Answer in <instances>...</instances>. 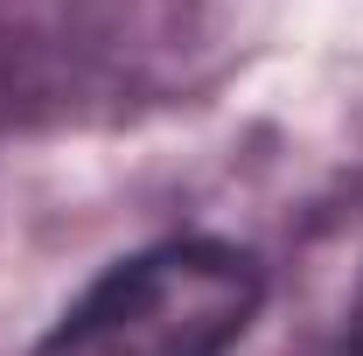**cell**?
Returning a JSON list of instances; mask_svg holds the SVG:
<instances>
[{
  "label": "cell",
  "instance_id": "obj_1",
  "mask_svg": "<svg viewBox=\"0 0 363 356\" xmlns=\"http://www.w3.org/2000/svg\"><path fill=\"white\" fill-rule=\"evenodd\" d=\"M266 301V272L224 238H168L84 287L35 356H230Z\"/></svg>",
  "mask_w": 363,
  "mask_h": 356
},
{
  "label": "cell",
  "instance_id": "obj_2",
  "mask_svg": "<svg viewBox=\"0 0 363 356\" xmlns=\"http://www.w3.org/2000/svg\"><path fill=\"white\" fill-rule=\"evenodd\" d=\"M342 356H363V301H357V321H350V350Z\"/></svg>",
  "mask_w": 363,
  "mask_h": 356
}]
</instances>
